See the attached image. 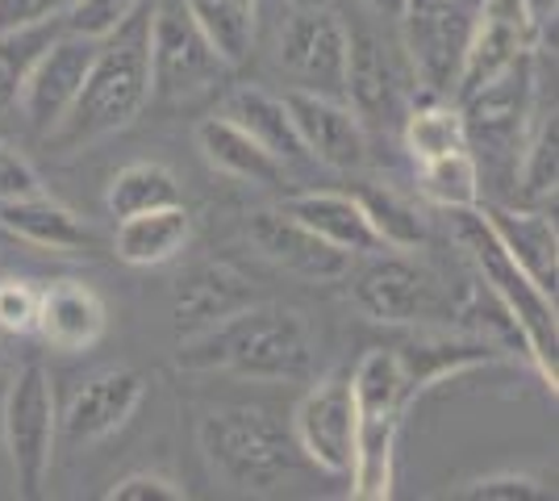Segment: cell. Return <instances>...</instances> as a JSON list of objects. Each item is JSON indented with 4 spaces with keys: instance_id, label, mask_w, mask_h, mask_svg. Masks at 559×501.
<instances>
[{
    "instance_id": "cell-10",
    "label": "cell",
    "mask_w": 559,
    "mask_h": 501,
    "mask_svg": "<svg viewBox=\"0 0 559 501\" xmlns=\"http://www.w3.org/2000/svg\"><path fill=\"white\" fill-rule=\"evenodd\" d=\"M347 47L350 29L334 9L305 4L293 9L288 22L280 25L276 63L288 72L293 88L305 93L338 96L343 100V80H347Z\"/></svg>"
},
{
    "instance_id": "cell-18",
    "label": "cell",
    "mask_w": 559,
    "mask_h": 501,
    "mask_svg": "<svg viewBox=\"0 0 559 501\" xmlns=\"http://www.w3.org/2000/svg\"><path fill=\"white\" fill-rule=\"evenodd\" d=\"M480 214L492 226V235L501 239V247L510 251L518 267L535 281L543 293L556 297L559 285V235L556 222L547 217V210H510V205H485L480 201Z\"/></svg>"
},
{
    "instance_id": "cell-19",
    "label": "cell",
    "mask_w": 559,
    "mask_h": 501,
    "mask_svg": "<svg viewBox=\"0 0 559 501\" xmlns=\"http://www.w3.org/2000/svg\"><path fill=\"white\" fill-rule=\"evenodd\" d=\"M109 326L105 301L88 285L63 281L43 293L38 301V326L34 331L47 338L55 351H88L100 343V334Z\"/></svg>"
},
{
    "instance_id": "cell-31",
    "label": "cell",
    "mask_w": 559,
    "mask_h": 501,
    "mask_svg": "<svg viewBox=\"0 0 559 501\" xmlns=\"http://www.w3.org/2000/svg\"><path fill=\"white\" fill-rule=\"evenodd\" d=\"M464 114H460V105H447L443 96H430L405 118V151L414 155V164L447 155V151H464Z\"/></svg>"
},
{
    "instance_id": "cell-14",
    "label": "cell",
    "mask_w": 559,
    "mask_h": 501,
    "mask_svg": "<svg viewBox=\"0 0 559 501\" xmlns=\"http://www.w3.org/2000/svg\"><path fill=\"white\" fill-rule=\"evenodd\" d=\"M535 47L538 38L518 0H485L480 13H476V25H472L464 68H460V80H455V93L451 96L464 100L476 88H485L492 75H501L510 63H518L522 55H531Z\"/></svg>"
},
{
    "instance_id": "cell-6",
    "label": "cell",
    "mask_w": 559,
    "mask_h": 501,
    "mask_svg": "<svg viewBox=\"0 0 559 501\" xmlns=\"http://www.w3.org/2000/svg\"><path fill=\"white\" fill-rule=\"evenodd\" d=\"M226 63L197 29L180 0L151 4V100L188 105L217 88Z\"/></svg>"
},
{
    "instance_id": "cell-30",
    "label": "cell",
    "mask_w": 559,
    "mask_h": 501,
    "mask_svg": "<svg viewBox=\"0 0 559 501\" xmlns=\"http://www.w3.org/2000/svg\"><path fill=\"white\" fill-rule=\"evenodd\" d=\"M59 29H63V17L43 25H22V29H0V114L17 109L25 75L34 72L38 55L50 47V38Z\"/></svg>"
},
{
    "instance_id": "cell-25",
    "label": "cell",
    "mask_w": 559,
    "mask_h": 501,
    "mask_svg": "<svg viewBox=\"0 0 559 501\" xmlns=\"http://www.w3.org/2000/svg\"><path fill=\"white\" fill-rule=\"evenodd\" d=\"M226 68H242L255 50L259 0H180Z\"/></svg>"
},
{
    "instance_id": "cell-33",
    "label": "cell",
    "mask_w": 559,
    "mask_h": 501,
    "mask_svg": "<svg viewBox=\"0 0 559 501\" xmlns=\"http://www.w3.org/2000/svg\"><path fill=\"white\" fill-rule=\"evenodd\" d=\"M142 0H71L68 13H63V29L80 34V38H109L117 25L126 22Z\"/></svg>"
},
{
    "instance_id": "cell-8",
    "label": "cell",
    "mask_w": 559,
    "mask_h": 501,
    "mask_svg": "<svg viewBox=\"0 0 559 501\" xmlns=\"http://www.w3.org/2000/svg\"><path fill=\"white\" fill-rule=\"evenodd\" d=\"M350 297L372 322H384V326H435L455 313L443 281L426 263L409 260L401 251L372 255V263L355 276Z\"/></svg>"
},
{
    "instance_id": "cell-41",
    "label": "cell",
    "mask_w": 559,
    "mask_h": 501,
    "mask_svg": "<svg viewBox=\"0 0 559 501\" xmlns=\"http://www.w3.org/2000/svg\"><path fill=\"white\" fill-rule=\"evenodd\" d=\"M464 4H472V9H480V4H485V0H464Z\"/></svg>"
},
{
    "instance_id": "cell-3",
    "label": "cell",
    "mask_w": 559,
    "mask_h": 501,
    "mask_svg": "<svg viewBox=\"0 0 559 501\" xmlns=\"http://www.w3.org/2000/svg\"><path fill=\"white\" fill-rule=\"evenodd\" d=\"M197 443L213 480H222L234 493H280L309 464L293 439V427H284L263 406L210 409L197 422Z\"/></svg>"
},
{
    "instance_id": "cell-35",
    "label": "cell",
    "mask_w": 559,
    "mask_h": 501,
    "mask_svg": "<svg viewBox=\"0 0 559 501\" xmlns=\"http://www.w3.org/2000/svg\"><path fill=\"white\" fill-rule=\"evenodd\" d=\"M43 288L25 281H0V334H29L38 326Z\"/></svg>"
},
{
    "instance_id": "cell-24",
    "label": "cell",
    "mask_w": 559,
    "mask_h": 501,
    "mask_svg": "<svg viewBox=\"0 0 559 501\" xmlns=\"http://www.w3.org/2000/svg\"><path fill=\"white\" fill-rule=\"evenodd\" d=\"M343 100L355 109L359 121H384L396 109V88L384 50L368 29H350L347 47V80H343Z\"/></svg>"
},
{
    "instance_id": "cell-9",
    "label": "cell",
    "mask_w": 559,
    "mask_h": 501,
    "mask_svg": "<svg viewBox=\"0 0 559 501\" xmlns=\"http://www.w3.org/2000/svg\"><path fill=\"white\" fill-rule=\"evenodd\" d=\"M476 13L480 9H472L464 0H405V13L396 22L405 34L409 63L430 96L455 93Z\"/></svg>"
},
{
    "instance_id": "cell-4",
    "label": "cell",
    "mask_w": 559,
    "mask_h": 501,
    "mask_svg": "<svg viewBox=\"0 0 559 501\" xmlns=\"http://www.w3.org/2000/svg\"><path fill=\"white\" fill-rule=\"evenodd\" d=\"M455 242L467 251V260L476 263L485 293L497 301V310L510 318V326L518 331V343L526 347L531 363L538 368V377L547 381V389L556 393L559 384V322H556V297L518 267L510 251L501 247V239L492 235V226L485 222L480 205L476 210H455Z\"/></svg>"
},
{
    "instance_id": "cell-34",
    "label": "cell",
    "mask_w": 559,
    "mask_h": 501,
    "mask_svg": "<svg viewBox=\"0 0 559 501\" xmlns=\"http://www.w3.org/2000/svg\"><path fill=\"white\" fill-rule=\"evenodd\" d=\"M464 498L476 501H547L556 498L547 485L531 473H497V477H480L476 485H467Z\"/></svg>"
},
{
    "instance_id": "cell-40",
    "label": "cell",
    "mask_w": 559,
    "mask_h": 501,
    "mask_svg": "<svg viewBox=\"0 0 559 501\" xmlns=\"http://www.w3.org/2000/svg\"><path fill=\"white\" fill-rule=\"evenodd\" d=\"M368 13H376V17H389V22H396L401 13H405V0H359Z\"/></svg>"
},
{
    "instance_id": "cell-22",
    "label": "cell",
    "mask_w": 559,
    "mask_h": 501,
    "mask_svg": "<svg viewBox=\"0 0 559 501\" xmlns=\"http://www.w3.org/2000/svg\"><path fill=\"white\" fill-rule=\"evenodd\" d=\"M188 239H192V217L180 201V205H164V210L117 217L114 251L117 260L130 267H159V263L176 260L188 247Z\"/></svg>"
},
{
    "instance_id": "cell-11",
    "label": "cell",
    "mask_w": 559,
    "mask_h": 501,
    "mask_svg": "<svg viewBox=\"0 0 559 501\" xmlns=\"http://www.w3.org/2000/svg\"><path fill=\"white\" fill-rule=\"evenodd\" d=\"M355 393H350V372L322 377L301 406L293 414V439L301 455L326 477H347L355 460Z\"/></svg>"
},
{
    "instance_id": "cell-2",
    "label": "cell",
    "mask_w": 559,
    "mask_h": 501,
    "mask_svg": "<svg viewBox=\"0 0 559 501\" xmlns=\"http://www.w3.org/2000/svg\"><path fill=\"white\" fill-rule=\"evenodd\" d=\"M313 359L318 343L305 313L251 301L210 331L180 338L176 363L188 372H230L247 381H309Z\"/></svg>"
},
{
    "instance_id": "cell-15",
    "label": "cell",
    "mask_w": 559,
    "mask_h": 501,
    "mask_svg": "<svg viewBox=\"0 0 559 501\" xmlns=\"http://www.w3.org/2000/svg\"><path fill=\"white\" fill-rule=\"evenodd\" d=\"M146 397V377L134 368H105L71 393L68 409L59 414V430L68 434L75 448L100 443L126 427L139 414Z\"/></svg>"
},
{
    "instance_id": "cell-7",
    "label": "cell",
    "mask_w": 559,
    "mask_h": 501,
    "mask_svg": "<svg viewBox=\"0 0 559 501\" xmlns=\"http://www.w3.org/2000/svg\"><path fill=\"white\" fill-rule=\"evenodd\" d=\"M464 114L467 146H480L492 167H513L522 159V146L531 139V114H535V55H522L501 75H492L485 88L455 100Z\"/></svg>"
},
{
    "instance_id": "cell-5",
    "label": "cell",
    "mask_w": 559,
    "mask_h": 501,
    "mask_svg": "<svg viewBox=\"0 0 559 501\" xmlns=\"http://www.w3.org/2000/svg\"><path fill=\"white\" fill-rule=\"evenodd\" d=\"M0 434L9 468L25 498H38L55 464V439H59V406H55V384L38 359L17 368L9 381L4 409H0Z\"/></svg>"
},
{
    "instance_id": "cell-32",
    "label": "cell",
    "mask_w": 559,
    "mask_h": 501,
    "mask_svg": "<svg viewBox=\"0 0 559 501\" xmlns=\"http://www.w3.org/2000/svg\"><path fill=\"white\" fill-rule=\"evenodd\" d=\"M355 201L364 205L376 239L384 242L389 251H414V247L426 242V222H421V214L405 196H396L393 189H359Z\"/></svg>"
},
{
    "instance_id": "cell-26",
    "label": "cell",
    "mask_w": 559,
    "mask_h": 501,
    "mask_svg": "<svg viewBox=\"0 0 559 501\" xmlns=\"http://www.w3.org/2000/svg\"><path fill=\"white\" fill-rule=\"evenodd\" d=\"M226 118L238 121L263 151H272L280 164H301L305 155L301 139H297V126L288 118V105L284 96H272L263 88H238L226 105Z\"/></svg>"
},
{
    "instance_id": "cell-13",
    "label": "cell",
    "mask_w": 559,
    "mask_h": 501,
    "mask_svg": "<svg viewBox=\"0 0 559 501\" xmlns=\"http://www.w3.org/2000/svg\"><path fill=\"white\" fill-rule=\"evenodd\" d=\"M93 55H96L93 38H80V34H71V29H59V34L50 38V47L38 55L34 72L25 75L17 109H22L25 121H29L43 139H47L50 130L59 126V118L71 109V100H75L80 84H84V72H88V63H93Z\"/></svg>"
},
{
    "instance_id": "cell-21",
    "label": "cell",
    "mask_w": 559,
    "mask_h": 501,
    "mask_svg": "<svg viewBox=\"0 0 559 501\" xmlns=\"http://www.w3.org/2000/svg\"><path fill=\"white\" fill-rule=\"evenodd\" d=\"M0 226L13 239L43 247V251H84V247H93V230L47 192L0 201Z\"/></svg>"
},
{
    "instance_id": "cell-27",
    "label": "cell",
    "mask_w": 559,
    "mask_h": 501,
    "mask_svg": "<svg viewBox=\"0 0 559 501\" xmlns=\"http://www.w3.org/2000/svg\"><path fill=\"white\" fill-rule=\"evenodd\" d=\"M480 180L485 176H480V159L472 155V146L447 151V155H435V159H421L418 164V192L430 205L447 210V214L476 210L480 205V192H485Z\"/></svg>"
},
{
    "instance_id": "cell-36",
    "label": "cell",
    "mask_w": 559,
    "mask_h": 501,
    "mask_svg": "<svg viewBox=\"0 0 559 501\" xmlns=\"http://www.w3.org/2000/svg\"><path fill=\"white\" fill-rule=\"evenodd\" d=\"M109 501H185V485H176L164 473H130L105 493Z\"/></svg>"
},
{
    "instance_id": "cell-38",
    "label": "cell",
    "mask_w": 559,
    "mask_h": 501,
    "mask_svg": "<svg viewBox=\"0 0 559 501\" xmlns=\"http://www.w3.org/2000/svg\"><path fill=\"white\" fill-rule=\"evenodd\" d=\"M29 192H43V184H38V171L25 164L13 146L0 143V201L29 196Z\"/></svg>"
},
{
    "instance_id": "cell-39",
    "label": "cell",
    "mask_w": 559,
    "mask_h": 501,
    "mask_svg": "<svg viewBox=\"0 0 559 501\" xmlns=\"http://www.w3.org/2000/svg\"><path fill=\"white\" fill-rule=\"evenodd\" d=\"M522 4V13H526V22L535 29V38L543 43L551 29H556V13H559V0H518Z\"/></svg>"
},
{
    "instance_id": "cell-29",
    "label": "cell",
    "mask_w": 559,
    "mask_h": 501,
    "mask_svg": "<svg viewBox=\"0 0 559 501\" xmlns=\"http://www.w3.org/2000/svg\"><path fill=\"white\" fill-rule=\"evenodd\" d=\"M559 180V121L556 114L538 121V130L522 146V159L513 167V184L522 192L526 210H547L556 201Z\"/></svg>"
},
{
    "instance_id": "cell-12",
    "label": "cell",
    "mask_w": 559,
    "mask_h": 501,
    "mask_svg": "<svg viewBox=\"0 0 559 501\" xmlns=\"http://www.w3.org/2000/svg\"><path fill=\"white\" fill-rule=\"evenodd\" d=\"M284 105H288V118L297 126V139L309 159L334 167V171H359L368 164V130L347 100L288 88Z\"/></svg>"
},
{
    "instance_id": "cell-23",
    "label": "cell",
    "mask_w": 559,
    "mask_h": 501,
    "mask_svg": "<svg viewBox=\"0 0 559 501\" xmlns=\"http://www.w3.org/2000/svg\"><path fill=\"white\" fill-rule=\"evenodd\" d=\"M197 151L205 155V164L222 176H234V180H247V184H280L284 176V164H280L272 151L263 146L238 126L226 114L222 118H210L197 126Z\"/></svg>"
},
{
    "instance_id": "cell-16",
    "label": "cell",
    "mask_w": 559,
    "mask_h": 501,
    "mask_svg": "<svg viewBox=\"0 0 559 501\" xmlns=\"http://www.w3.org/2000/svg\"><path fill=\"white\" fill-rule=\"evenodd\" d=\"M247 235L259 247V255H267L272 263L297 272V276H309V281H338L350 267L347 251L330 247L322 235L301 226L288 210H259L247 226Z\"/></svg>"
},
{
    "instance_id": "cell-20",
    "label": "cell",
    "mask_w": 559,
    "mask_h": 501,
    "mask_svg": "<svg viewBox=\"0 0 559 501\" xmlns=\"http://www.w3.org/2000/svg\"><path fill=\"white\" fill-rule=\"evenodd\" d=\"M301 226H309L313 235H322L330 247L347 251V255H380L389 251L376 239L372 222L364 214V205L347 196V192H301L284 205Z\"/></svg>"
},
{
    "instance_id": "cell-1",
    "label": "cell",
    "mask_w": 559,
    "mask_h": 501,
    "mask_svg": "<svg viewBox=\"0 0 559 501\" xmlns=\"http://www.w3.org/2000/svg\"><path fill=\"white\" fill-rule=\"evenodd\" d=\"M146 105H151V4L142 0L109 38L96 43L84 84L59 126L47 134V143L55 151H80L126 130Z\"/></svg>"
},
{
    "instance_id": "cell-37",
    "label": "cell",
    "mask_w": 559,
    "mask_h": 501,
    "mask_svg": "<svg viewBox=\"0 0 559 501\" xmlns=\"http://www.w3.org/2000/svg\"><path fill=\"white\" fill-rule=\"evenodd\" d=\"M71 0H0V29H22V25H43L68 13Z\"/></svg>"
},
{
    "instance_id": "cell-28",
    "label": "cell",
    "mask_w": 559,
    "mask_h": 501,
    "mask_svg": "<svg viewBox=\"0 0 559 501\" xmlns=\"http://www.w3.org/2000/svg\"><path fill=\"white\" fill-rule=\"evenodd\" d=\"M105 205L114 217L146 214V210H164V205H180V180L167 171L164 164H126L109 180Z\"/></svg>"
},
{
    "instance_id": "cell-17",
    "label": "cell",
    "mask_w": 559,
    "mask_h": 501,
    "mask_svg": "<svg viewBox=\"0 0 559 501\" xmlns=\"http://www.w3.org/2000/svg\"><path fill=\"white\" fill-rule=\"evenodd\" d=\"M255 301V293L247 288V281L226 267V263H205V267H192L188 276L176 281L171 293V318H176V334H201L226 322L230 313L247 310Z\"/></svg>"
}]
</instances>
